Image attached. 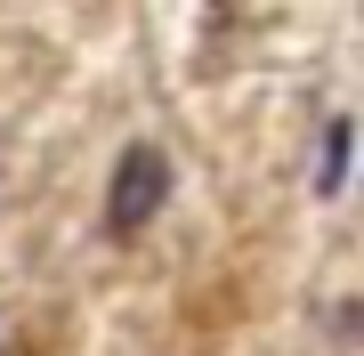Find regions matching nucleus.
<instances>
[{"label": "nucleus", "instance_id": "obj_1", "mask_svg": "<svg viewBox=\"0 0 364 356\" xmlns=\"http://www.w3.org/2000/svg\"><path fill=\"white\" fill-rule=\"evenodd\" d=\"M162 195H170V162L154 154V146H130V154H122V171H114V203H105L114 235H138V227L162 211Z\"/></svg>", "mask_w": 364, "mask_h": 356}, {"label": "nucleus", "instance_id": "obj_2", "mask_svg": "<svg viewBox=\"0 0 364 356\" xmlns=\"http://www.w3.org/2000/svg\"><path fill=\"white\" fill-rule=\"evenodd\" d=\"M340 171H348V122H332V130H324V171H316V186L340 195Z\"/></svg>", "mask_w": 364, "mask_h": 356}]
</instances>
